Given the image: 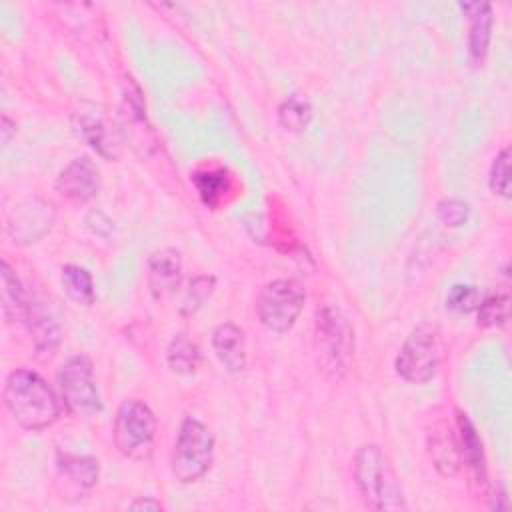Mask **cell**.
<instances>
[{
  "mask_svg": "<svg viewBox=\"0 0 512 512\" xmlns=\"http://www.w3.org/2000/svg\"><path fill=\"white\" fill-rule=\"evenodd\" d=\"M2 398L12 418L26 430L48 428L60 416L52 386L30 368H16L8 374Z\"/></svg>",
  "mask_w": 512,
  "mask_h": 512,
  "instance_id": "1",
  "label": "cell"
},
{
  "mask_svg": "<svg viewBox=\"0 0 512 512\" xmlns=\"http://www.w3.org/2000/svg\"><path fill=\"white\" fill-rule=\"evenodd\" d=\"M314 350L324 376L344 378L354 358V326L338 306L324 304L314 312Z\"/></svg>",
  "mask_w": 512,
  "mask_h": 512,
  "instance_id": "2",
  "label": "cell"
},
{
  "mask_svg": "<svg viewBox=\"0 0 512 512\" xmlns=\"http://www.w3.org/2000/svg\"><path fill=\"white\" fill-rule=\"evenodd\" d=\"M354 480L366 506L372 510H406L396 472L376 444H364L354 456Z\"/></svg>",
  "mask_w": 512,
  "mask_h": 512,
  "instance_id": "3",
  "label": "cell"
},
{
  "mask_svg": "<svg viewBox=\"0 0 512 512\" xmlns=\"http://www.w3.org/2000/svg\"><path fill=\"white\" fill-rule=\"evenodd\" d=\"M214 458V436L210 428L192 418L186 416L180 424L172 456H170V470L172 476L178 482H196L202 478Z\"/></svg>",
  "mask_w": 512,
  "mask_h": 512,
  "instance_id": "4",
  "label": "cell"
},
{
  "mask_svg": "<svg viewBox=\"0 0 512 512\" xmlns=\"http://www.w3.org/2000/svg\"><path fill=\"white\" fill-rule=\"evenodd\" d=\"M156 434V416L142 400H124L116 412L112 438L118 452L132 460L148 458Z\"/></svg>",
  "mask_w": 512,
  "mask_h": 512,
  "instance_id": "5",
  "label": "cell"
},
{
  "mask_svg": "<svg viewBox=\"0 0 512 512\" xmlns=\"http://www.w3.org/2000/svg\"><path fill=\"white\" fill-rule=\"evenodd\" d=\"M304 302L306 292L296 280L278 278L264 284V288L258 292L256 314L264 328L282 334L296 324Z\"/></svg>",
  "mask_w": 512,
  "mask_h": 512,
  "instance_id": "6",
  "label": "cell"
},
{
  "mask_svg": "<svg viewBox=\"0 0 512 512\" xmlns=\"http://www.w3.org/2000/svg\"><path fill=\"white\" fill-rule=\"evenodd\" d=\"M56 378H58L60 396L70 414L88 418L102 410V400H100L98 384L94 378L92 362L84 354L70 356L58 368Z\"/></svg>",
  "mask_w": 512,
  "mask_h": 512,
  "instance_id": "7",
  "label": "cell"
},
{
  "mask_svg": "<svg viewBox=\"0 0 512 512\" xmlns=\"http://www.w3.org/2000/svg\"><path fill=\"white\" fill-rule=\"evenodd\" d=\"M438 336L430 324H420L412 328L406 336L398 356H396V372L412 384H424L434 378L438 370Z\"/></svg>",
  "mask_w": 512,
  "mask_h": 512,
  "instance_id": "8",
  "label": "cell"
},
{
  "mask_svg": "<svg viewBox=\"0 0 512 512\" xmlns=\"http://www.w3.org/2000/svg\"><path fill=\"white\" fill-rule=\"evenodd\" d=\"M56 220V208L50 200L32 196L22 200L10 214L6 232L14 244L26 246L46 236Z\"/></svg>",
  "mask_w": 512,
  "mask_h": 512,
  "instance_id": "9",
  "label": "cell"
},
{
  "mask_svg": "<svg viewBox=\"0 0 512 512\" xmlns=\"http://www.w3.org/2000/svg\"><path fill=\"white\" fill-rule=\"evenodd\" d=\"M72 126L76 134L90 144L100 156L112 160L120 152V134L118 128L100 112L98 106L88 104L80 110L74 112L72 116Z\"/></svg>",
  "mask_w": 512,
  "mask_h": 512,
  "instance_id": "10",
  "label": "cell"
},
{
  "mask_svg": "<svg viewBox=\"0 0 512 512\" xmlns=\"http://www.w3.org/2000/svg\"><path fill=\"white\" fill-rule=\"evenodd\" d=\"M56 472H58V484H62V494H68L66 498L78 500V498H84L96 486L100 466H98V460L92 456L58 452Z\"/></svg>",
  "mask_w": 512,
  "mask_h": 512,
  "instance_id": "11",
  "label": "cell"
},
{
  "mask_svg": "<svg viewBox=\"0 0 512 512\" xmlns=\"http://www.w3.org/2000/svg\"><path fill=\"white\" fill-rule=\"evenodd\" d=\"M54 186L60 196L72 202H88L100 190V170L86 156L74 158L60 170Z\"/></svg>",
  "mask_w": 512,
  "mask_h": 512,
  "instance_id": "12",
  "label": "cell"
},
{
  "mask_svg": "<svg viewBox=\"0 0 512 512\" xmlns=\"http://www.w3.org/2000/svg\"><path fill=\"white\" fill-rule=\"evenodd\" d=\"M148 290L154 300H164L176 292L182 278V258L174 248H160L148 258Z\"/></svg>",
  "mask_w": 512,
  "mask_h": 512,
  "instance_id": "13",
  "label": "cell"
},
{
  "mask_svg": "<svg viewBox=\"0 0 512 512\" xmlns=\"http://www.w3.org/2000/svg\"><path fill=\"white\" fill-rule=\"evenodd\" d=\"M460 10L468 16V54L478 66L484 62L492 32V6L488 2H460Z\"/></svg>",
  "mask_w": 512,
  "mask_h": 512,
  "instance_id": "14",
  "label": "cell"
},
{
  "mask_svg": "<svg viewBox=\"0 0 512 512\" xmlns=\"http://www.w3.org/2000/svg\"><path fill=\"white\" fill-rule=\"evenodd\" d=\"M212 348L230 374H238L246 368V338L240 326L232 322L218 324L212 332Z\"/></svg>",
  "mask_w": 512,
  "mask_h": 512,
  "instance_id": "15",
  "label": "cell"
},
{
  "mask_svg": "<svg viewBox=\"0 0 512 512\" xmlns=\"http://www.w3.org/2000/svg\"><path fill=\"white\" fill-rule=\"evenodd\" d=\"M428 454L440 474L454 476L458 472L462 462L458 452V442L452 430L444 422H438L428 432Z\"/></svg>",
  "mask_w": 512,
  "mask_h": 512,
  "instance_id": "16",
  "label": "cell"
},
{
  "mask_svg": "<svg viewBox=\"0 0 512 512\" xmlns=\"http://www.w3.org/2000/svg\"><path fill=\"white\" fill-rule=\"evenodd\" d=\"M0 282H2V316L6 322H24L30 310V298L22 288L18 276L6 260L0 262Z\"/></svg>",
  "mask_w": 512,
  "mask_h": 512,
  "instance_id": "17",
  "label": "cell"
},
{
  "mask_svg": "<svg viewBox=\"0 0 512 512\" xmlns=\"http://www.w3.org/2000/svg\"><path fill=\"white\" fill-rule=\"evenodd\" d=\"M456 426H458V452L460 460L468 464V468L474 472L478 482H486V460L482 450V440L478 438V432L470 418L464 412L456 414Z\"/></svg>",
  "mask_w": 512,
  "mask_h": 512,
  "instance_id": "18",
  "label": "cell"
},
{
  "mask_svg": "<svg viewBox=\"0 0 512 512\" xmlns=\"http://www.w3.org/2000/svg\"><path fill=\"white\" fill-rule=\"evenodd\" d=\"M28 324V330L34 338V350L38 358H50L60 342V328L56 320L46 312L42 306L30 304L28 316L24 320Z\"/></svg>",
  "mask_w": 512,
  "mask_h": 512,
  "instance_id": "19",
  "label": "cell"
},
{
  "mask_svg": "<svg viewBox=\"0 0 512 512\" xmlns=\"http://www.w3.org/2000/svg\"><path fill=\"white\" fill-rule=\"evenodd\" d=\"M200 348L186 334H176L168 344L166 360L172 372L176 374H194L200 366Z\"/></svg>",
  "mask_w": 512,
  "mask_h": 512,
  "instance_id": "20",
  "label": "cell"
},
{
  "mask_svg": "<svg viewBox=\"0 0 512 512\" xmlns=\"http://www.w3.org/2000/svg\"><path fill=\"white\" fill-rule=\"evenodd\" d=\"M60 282H62V290L76 304L90 306L94 302V282L86 268L76 266V264H66L62 268Z\"/></svg>",
  "mask_w": 512,
  "mask_h": 512,
  "instance_id": "21",
  "label": "cell"
},
{
  "mask_svg": "<svg viewBox=\"0 0 512 512\" xmlns=\"http://www.w3.org/2000/svg\"><path fill=\"white\" fill-rule=\"evenodd\" d=\"M312 120V104L304 94H290L278 106V122L290 132H302Z\"/></svg>",
  "mask_w": 512,
  "mask_h": 512,
  "instance_id": "22",
  "label": "cell"
},
{
  "mask_svg": "<svg viewBox=\"0 0 512 512\" xmlns=\"http://www.w3.org/2000/svg\"><path fill=\"white\" fill-rule=\"evenodd\" d=\"M192 182H194L202 202L212 208L220 204V200L224 198V194L228 190V174L224 168L194 172Z\"/></svg>",
  "mask_w": 512,
  "mask_h": 512,
  "instance_id": "23",
  "label": "cell"
},
{
  "mask_svg": "<svg viewBox=\"0 0 512 512\" xmlns=\"http://www.w3.org/2000/svg\"><path fill=\"white\" fill-rule=\"evenodd\" d=\"M508 312H510V300H508L506 292L486 296V298H482V302L476 308L478 326H482V328L504 326L508 320Z\"/></svg>",
  "mask_w": 512,
  "mask_h": 512,
  "instance_id": "24",
  "label": "cell"
},
{
  "mask_svg": "<svg viewBox=\"0 0 512 512\" xmlns=\"http://www.w3.org/2000/svg\"><path fill=\"white\" fill-rule=\"evenodd\" d=\"M214 284H216V278L210 274H200L192 278V282L188 284V290L180 300V306H178L180 314H194L198 308H202L206 298L212 294Z\"/></svg>",
  "mask_w": 512,
  "mask_h": 512,
  "instance_id": "25",
  "label": "cell"
},
{
  "mask_svg": "<svg viewBox=\"0 0 512 512\" xmlns=\"http://www.w3.org/2000/svg\"><path fill=\"white\" fill-rule=\"evenodd\" d=\"M488 184L494 194L504 198L510 196V148L508 146L494 156L488 172Z\"/></svg>",
  "mask_w": 512,
  "mask_h": 512,
  "instance_id": "26",
  "label": "cell"
},
{
  "mask_svg": "<svg viewBox=\"0 0 512 512\" xmlns=\"http://www.w3.org/2000/svg\"><path fill=\"white\" fill-rule=\"evenodd\" d=\"M482 292L472 284H454L446 296V308L454 312H472L482 302Z\"/></svg>",
  "mask_w": 512,
  "mask_h": 512,
  "instance_id": "27",
  "label": "cell"
},
{
  "mask_svg": "<svg viewBox=\"0 0 512 512\" xmlns=\"http://www.w3.org/2000/svg\"><path fill=\"white\" fill-rule=\"evenodd\" d=\"M436 216L442 224H446L450 228H458V226L466 224V220L470 216V206H468V202H464L460 198H444L436 204Z\"/></svg>",
  "mask_w": 512,
  "mask_h": 512,
  "instance_id": "28",
  "label": "cell"
},
{
  "mask_svg": "<svg viewBox=\"0 0 512 512\" xmlns=\"http://www.w3.org/2000/svg\"><path fill=\"white\" fill-rule=\"evenodd\" d=\"M128 508H130V510H160L162 504L156 502V500H152V498H138V500L130 502Z\"/></svg>",
  "mask_w": 512,
  "mask_h": 512,
  "instance_id": "29",
  "label": "cell"
},
{
  "mask_svg": "<svg viewBox=\"0 0 512 512\" xmlns=\"http://www.w3.org/2000/svg\"><path fill=\"white\" fill-rule=\"evenodd\" d=\"M10 134H12V122L8 116H2V142L4 144H8Z\"/></svg>",
  "mask_w": 512,
  "mask_h": 512,
  "instance_id": "30",
  "label": "cell"
}]
</instances>
